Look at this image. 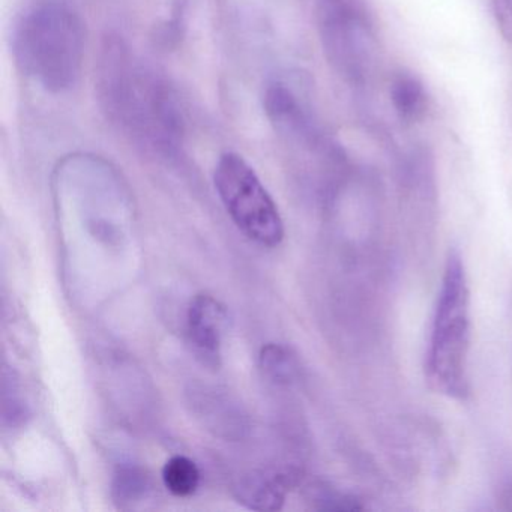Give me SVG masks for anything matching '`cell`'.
I'll use <instances>...</instances> for the list:
<instances>
[{
  "label": "cell",
  "instance_id": "obj_1",
  "mask_svg": "<svg viewBox=\"0 0 512 512\" xmlns=\"http://www.w3.org/2000/svg\"><path fill=\"white\" fill-rule=\"evenodd\" d=\"M95 86L107 119L128 136L167 151L182 139L184 116L175 92L137 64L119 35L104 38Z\"/></svg>",
  "mask_w": 512,
  "mask_h": 512
},
{
  "label": "cell",
  "instance_id": "obj_10",
  "mask_svg": "<svg viewBox=\"0 0 512 512\" xmlns=\"http://www.w3.org/2000/svg\"><path fill=\"white\" fill-rule=\"evenodd\" d=\"M260 365L266 376L275 383L292 382L296 376V362L286 347L280 344H266L260 352Z\"/></svg>",
  "mask_w": 512,
  "mask_h": 512
},
{
  "label": "cell",
  "instance_id": "obj_6",
  "mask_svg": "<svg viewBox=\"0 0 512 512\" xmlns=\"http://www.w3.org/2000/svg\"><path fill=\"white\" fill-rule=\"evenodd\" d=\"M227 311L211 295H197L187 314V331L197 358L209 367H218L221 344L227 328Z\"/></svg>",
  "mask_w": 512,
  "mask_h": 512
},
{
  "label": "cell",
  "instance_id": "obj_2",
  "mask_svg": "<svg viewBox=\"0 0 512 512\" xmlns=\"http://www.w3.org/2000/svg\"><path fill=\"white\" fill-rule=\"evenodd\" d=\"M85 46V23L65 0H41L14 31L13 52L20 70L52 94L77 85Z\"/></svg>",
  "mask_w": 512,
  "mask_h": 512
},
{
  "label": "cell",
  "instance_id": "obj_11",
  "mask_svg": "<svg viewBox=\"0 0 512 512\" xmlns=\"http://www.w3.org/2000/svg\"><path fill=\"white\" fill-rule=\"evenodd\" d=\"M146 487H148V479L143 472L136 467H122L116 473L113 490L119 502H134L145 494Z\"/></svg>",
  "mask_w": 512,
  "mask_h": 512
},
{
  "label": "cell",
  "instance_id": "obj_4",
  "mask_svg": "<svg viewBox=\"0 0 512 512\" xmlns=\"http://www.w3.org/2000/svg\"><path fill=\"white\" fill-rule=\"evenodd\" d=\"M215 190L239 230L256 244L278 247L284 223L271 194L253 167L235 152L221 155L215 166Z\"/></svg>",
  "mask_w": 512,
  "mask_h": 512
},
{
  "label": "cell",
  "instance_id": "obj_3",
  "mask_svg": "<svg viewBox=\"0 0 512 512\" xmlns=\"http://www.w3.org/2000/svg\"><path fill=\"white\" fill-rule=\"evenodd\" d=\"M470 289L463 257L449 251L431 317L425 352V376L434 391L452 400L469 395V353L472 343Z\"/></svg>",
  "mask_w": 512,
  "mask_h": 512
},
{
  "label": "cell",
  "instance_id": "obj_7",
  "mask_svg": "<svg viewBox=\"0 0 512 512\" xmlns=\"http://www.w3.org/2000/svg\"><path fill=\"white\" fill-rule=\"evenodd\" d=\"M287 482L281 475L254 473L241 479L236 491L239 500L248 508L275 511L283 506Z\"/></svg>",
  "mask_w": 512,
  "mask_h": 512
},
{
  "label": "cell",
  "instance_id": "obj_8",
  "mask_svg": "<svg viewBox=\"0 0 512 512\" xmlns=\"http://www.w3.org/2000/svg\"><path fill=\"white\" fill-rule=\"evenodd\" d=\"M389 97L400 118L416 119L424 113L427 103L424 86L410 74H398L394 77L389 88Z\"/></svg>",
  "mask_w": 512,
  "mask_h": 512
},
{
  "label": "cell",
  "instance_id": "obj_9",
  "mask_svg": "<svg viewBox=\"0 0 512 512\" xmlns=\"http://www.w3.org/2000/svg\"><path fill=\"white\" fill-rule=\"evenodd\" d=\"M163 482L173 496H191L199 488V467L190 458L184 457V455H175L164 464Z\"/></svg>",
  "mask_w": 512,
  "mask_h": 512
},
{
  "label": "cell",
  "instance_id": "obj_5",
  "mask_svg": "<svg viewBox=\"0 0 512 512\" xmlns=\"http://www.w3.org/2000/svg\"><path fill=\"white\" fill-rule=\"evenodd\" d=\"M316 20L329 65L347 82H364L373 58V35L355 0H316Z\"/></svg>",
  "mask_w": 512,
  "mask_h": 512
}]
</instances>
